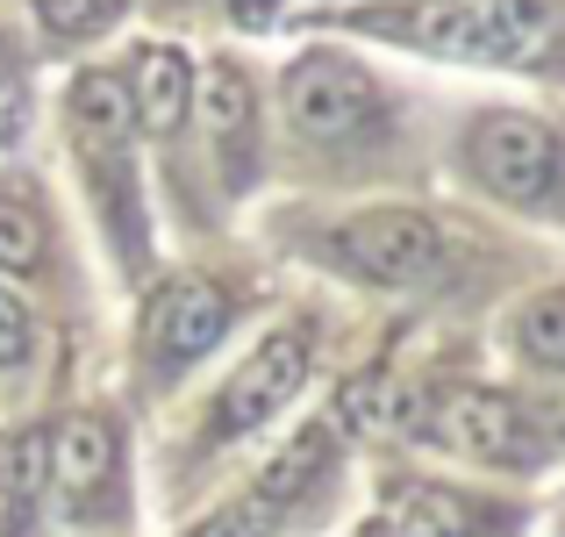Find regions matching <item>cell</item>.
Listing matches in <instances>:
<instances>
[{
  "label": "cell",
  "instance_id": "obj_8",
  "mask_svg": "<svg viewBox=\"0 0 565 537\" xmlns=\"http://www.w3.org/2000/svg\"><path fill=\"white\" fill-rule=\"evenodd\" d=\"M501 516L487 509V502L458 495V487H394L380 509V537H494Z\"/></svg>",
  "mask_w": 565,
  "mask_h": 537
},
{
  "label": "cell",
  "instance_id": "obj_12",
  "mask_svg": "<svg viewBox=\"0 0 565 537\" xmlns=\"http://www.w3.org/2000/svg\"><path fill=\"white\" fill-rule=\"evenodd\" d=\"M201 108H207V129L230 144V172H236L230 187H244V179H250V123H258V94H250V80L236 65H207Z\"/></svg>",
  "mask_w": 565,
  "mask_h": 537
},
{
  "label": "cell",
  "instance_id": "obj_14",
  "mask_svg": "<svg viewBox=\"0 0 565 537\" xmlns=\"http://www.w3.org/2000/svg\"><path fill=\"white\" fill-rule=\"evenodd\" d=\"M322 459H330V430L316 423V430H301V438H294L287 452H279L273 466H265V481H258V502H273V509H279L287 495H301V487L322 473Z\"/></svg>",
  "mask_w": 565,
  "mask_h": 537
},
{
  "label": "cell",
  "instance_id": "obj_5",
  "mask_svg": "<svg viewBox=\"0 0 565 537\" xmlns=\"http://www.w3.org/2000/svg\"><path fill=\"white\" fill-rule=\"evenodd\" d=\"M230 330V294L215 280H172L158 287L151 316H143V345H151V366H193L201 351H215V337Z\"/></svg>",
  "mask_w": 565,
  "mask_h": 537
},
{
  "label": "cell",
  "instance_id": "obj_17",
  "mask_svg": "<svg viewBox=\"0 0 565 537\" xmlns=\"http://www.w3.org/2000/svg\"><path fill=\"white\" fill-rule=\"evenodd\" d=\"M523 351L544 366H565V294H537L523 308Z\"/></svg>",
  "mask_w": 565,
  "mask_h": 537
},
{
  "label": "cell",
  "instance_id": "obj_9",
  "mask_svg": "<svg viewBox=\"0 0 565 537\" xmlns=\"http://www.w3.org/2000/svg\"><path fill=\"white\" fill-rule=\"evenodd\" d=\"M115 459H122V438H115L108 415H72V423L51 430V473L79 509L115 481Z\"/></svg>",
  "mask_w": 565,
  "mask_h": 537
},
{
  "label": "cell",
  "instance_id": "obj_16",
  "mask_svg": "<svg viewBox=\"0 0 565 537\" xmlns=\"http://www.w3.org/2000/svg\"><path fill=\"white\" fill-rule=\"evenodd\" d=\"M0 265H8V273H36V265H43V222H36V208L8 201V193H0Z\"/></svg>",
  "mask_w": 565,
  "mask_h": 537
},
{
  "label": "cell",
  "instance_id": "obj_7",
  "mask_svg": "<svg viewBox=\"0 0 565 537\" xmlns=\"http://www.w3.org/2000/svg\"><path fill=\"white\" fill-rule=\"evenodd\" d=\"M437 430L458 444V452L494 459V466H523V459H537V438H530L523 409H515L509 394H494V387H458V394L444 401Z\"/></svg>",
  "mask_w": 565,
  "mask_h": 537
},
{
  "label": "cell",
  "instance_id": "obj_4",
  "mask_svg": "<svg viewBox=\"0 0 565 537\" xmlns=\"http://www.w3.org/2000/svg\"><path fill=\"white\" fill-rule=\"evenodd\" d=\"M337 251H344L365 280H423V273H437L444 236H437V222L415 215V208H373V215L337 230Z\"/></svg>",
  "mask_w": 565,
  "mask_h": 537
},
{
  "label": "cell",
  "instance_id": "obj_19",
  "mask_svg": "<svg viewBox=\"0 0 565 537\" xmlns=\"http://www.w3.org/2000/svg\"><path fill=\"white\" fill-rule=\"evenodd\" d=\"M273 502H258V495H250V502H230V509H215V516H207V524L201 530H193V537H273Z\"/></svg>",
  "mask_w": 565,
  "mask_h": 537
},
{
  "label": "cell",
  "instance_id": "obj_11",
  "mask_svg": "<svg viewBox=\"0 0 565 537\" xmlns=\"http://www.w3.org/2000/svg\"><path fill=\"white\" fill-rule=\"evenodd\" d=\"M344 430L359 438H380V444H401V438H423L429 415H423V394L394 372H365V380L344 387Z\"/></svg>",
  "mask_w": 565,
  "mask_h": 537
},
{
  "label": "cell",
  "instance_id": "obj_1",
  "mask_svg": "<svg viewBox=\"0 0 565 537\" xmlns=\"http://www.w3.org/2000/svg\"><path fill=\"white\" fill-rule=\"evenodd\" d=\"M359 29L466 65H530L552 43L544 0H408L386 14H359Z\"/></svg>",
  "mask_w": 565,
  "mask_h": 537
},
{
  "label": "cell",
  "instance_id": "obj_15",
  "mask_svg": "<svg viewBox=\"0 0 565 537\" xmlns=\"http://www.w3.org/2000/svg\"><path fill=\"white\" fill-rule=\"evenodd\" d=\"M43 481H51V438L43 430H22V438L8 444V509L29 516L43 495Z\"/></svg>",
  "mask_w": 565,
  "mask_h": 537
},
{
  "label": "cell",
  "instance_id": "obj_13",
  "mask_svg": "<svg viewBox=\"0 0 565 537\" xmlns=\"http://www.w3.org/2000/svg\"><path fill=\"white\" fill-rule=\"evenodd\" d=\"M72 123H79V144L94 158L122 166V137L137 129V123H129V86L108 80V72H86V80L72 86Z\"/></svg>",
  "mask_w": 565,
  "mask_h": 537
},
{
  "label": "cell",
  "instance_id": "obj_2",
  "mask_svg": "<svg viewBox=\"0 0 565 537\" xmlns=\"http://www.w3.org/2000/svg\"><path fill=\"white\" fill-rule=\"evenodd\" d=\"M287 115L301 123V137H316V144H351V137H365V129H380L386 101L351 57L308 51V57H294V72H287Z\"/></svg>",
  "mask_w": 565,
  "mask_h": 537
},
{
  "label": "cell",
  "instance_id": "obj_21",
  "mask_svg": "<svg viewBox=\"0 0 565 537\" xmlns=\"http://www.w3.org/2000/svg\"><path fill=\"white\" fill-rule=\"evenodd\" d=\"M273 14H279V0H236V22H250V29L273 22Z\"/></svg>",
  "mask_w": 565,
  "mask_h": 537
},
{
  "label": "cell",
  "instance_id": "obj_18",
  "mask_svg": "<svg viewBox=\"0 0 565 537\" xmlns=\"http://www.w3.org/2000/svg\"><path fill=\"white\" fill-rule=\"evenodd\" d=\"M36 14L57 36H94V29L115 22V0H36Z\"/></svg>",
  "mask_w": 565,
  "mask_h": 537
},
{
  "label": "cell",
  "instance_id": "obj_10",
  "mask_svg": "<svg viewBox=\"0 0 565 537\" xmlns=\"http://www.w3.org/2000/svg\"><path fill=\"white\" fill-rule=\"evenodd\" d=\"M186 108H193V65H186V51L151 43V51L137 57V72H129V123L151 129V137H172V129L186 123Z\"/></svg>",
  "mask_w": 565,
  "mask_h": 537
},
{
  "label": "cell",
  "instance_id": "obj_20",
  "mask_svg": "<svg viewBox=\"0 0 565 537\" xmlns=\"http://www.w3.org/2000/svg\"><path fill=\"white\" fill-rule=\"evenodd\" d=\"M22 358H29V316H22V302L0 287V366H22Z\"/></svg>",
  "mask_w": 565,
  "mask_h": 537
},
{
  "label": "cell",
  "instance_id": "obj_6",
  "mask_svg": "<svg viewBox=\"0 0 565 537\" xmlns=\"http://www.w3.org/2000/svg\"><path fill=\"white\" fill-rule=\"evenodd\" d=\"M301 380H308V345H301V337H265V345L230 372V387H222L215 423H207V430H215V438H244V430L265 423V415H273Z\"/></svg>",
  "mask_w": 565,
  "mask_h": 537
},
{
  "label": "cell",
  "instance_id": "obj_3",
  "mask_svg": "<svg viewBox=\"0 0 565 537\" xmlns=\"http://www.w3.org/2000/svg\"><path fill=\"white\" fill-rule=\"evenodd\" d=\"M466 158H472V172H480L501 201H523V208L552 201L558 179H565L558 137L544 123H530V115H480L472 137H466Z\"/></svg>",
  "mask_w": 565,
  "mask_h": 537
}]
</instances>
